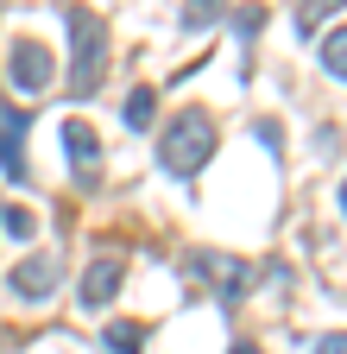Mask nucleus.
Instances as JSON below:
<instances>
[{"label": "nucleus", "mask_w": 347, "mask_h": 354, "mask_svg": "<svg viewBox=\"0 0 347 354\" xmlns=\"http://www.w3.org/2000/svg\"><path fill=\"white\" fill-rule=\"evenodd\" d=\"M26 127H32L26 108L0 102V177H7V184H26V177H32V165H26Z\"/></svg>", "instance_id": "nucleus-4"}, {"label": "nucleus", "mask_w": 347, "mask_h": 354, "mask_svg": "<svg viewBox=\"0 0 347 354\" xmlns=\"http://www.w3.org/2000/svg\"><path fill=\"white\" fill-rule=\"evenodd\" d=\"M0 221H7V234H13V241H32V228H38V221H32L26 209H7Z\"/></svg>", "instance_id": "nucleus-14"}, {"label": "nucleus", "mask_w": 347, "mask_h": 354, "mask_svg": "<svg viewBox=\"0 0 347 354\" xmlns=\"http://www.w3.org/2000/svg\"><path fill=\"white\" fill-rule=\"evenodd\" d=\"M120 279H126V259H120V253H95L89 266H82V310H101V304H114Z\"/></svg>", "instance_id": "nucleus-7"}, {"label": "nucleus", "mask_w": 347, "mask_h": 354, "mask_svg": "<svg viewBox=\"0 0 347 354\" xmlns=\"http://www.w3.org/2000/svg\"><path fill=\"white\" fill-rule=\"evenodd\" d=\"M152 114H158V88H133V95H126V108H120V120L133 127V133H146Z\"/></svg>", "instance_id": "nucleus-9"}, {"label": "nucleus", "mask_w": 347, "mask_h": 354, "mask_svg": "<svg viewBox=\"0 0 347 354\" xmlns=\"http://www.w3.org/2000/svg\"><path fill=\"white\" fill-rule=\"evenodd\" d=\"M63 19H70V95L89 102L101 88V76H108V26L89 7H70Z\"/></svg>", "instance_id": "nucleus-2"}, {"label": "nucleus", "mask_w": 347, "mask_h": 354, "mask_svg": "<svg viewBox=\"0 0 347 354\" xmlns=\"http://www.w3.org/2000/svg\"><path fill=\"white\" fill-rule=\"evenodd\" d=\"M51 70H57V64H51V51H45L38 38H26V32H19V38L7 44V82L19 88L26 102H32V95H45V88H51Z\"/></svg>", "instance_id": "nucleus-3"}, {"label": "nucleus", "mask_w": 347, "mask_h": 354, "mask_svg": "<svg viewBox=\"0 0 347 354\" xmlns=\"http://www.w3.org/2000/svg\"><path fill=\"white\" fill-rule=\"evenodd\" d=\"M215 19H221V0H190L184 7V32H208Z\"/></svg>", "instance_id": "nucleus-12"}, {"label": "nucleus", "mask_w": 347, "mask_h": 354, "mask_svg": "<svg viewBox=\"0 0 347 354\" xmlns=\"http://www.w3.org/2000/svg\"><path fill=\"white\" fill-rule=\"evenodd\" d=\"M57 279H63V259L57 253H26L19 266H13V297H26V304H45L51 291H57Z\"/></svg>", "instance_id": "nucleus-5"}, {"label": "nucleus", "mask_w": 347, "mask_h": 354, "mask_svg": "<svg viewBox=\"0 0 347 354\" xmlns=\"http://www.w3.org/2000/svg\"><path fill=\"white\" fill-rule=\"evenodd\" d=\"M101 342H108V354H139V348H146V329H139V323H108Z\"/></svg>", "instance_id": "nucleus-10"}, {"label": "nucleus", "mask_w": 347, "mask_h": 354, "mask_svg": "<svg viewBox=\"0 0 347 354\" xmlns=\"http://www.w3.org/2000/svg\"><path fill=\"white\" fill-rule=\"evenodd\" d=\"M316 354H347V329H341V335H322V348H316Z\"/></svg>", "instance_id": "nucleus-15"}, {"label": "nucleus", "mask_w": 347, "mask_h": 354, "mask_svg": "<svg viewBox=\"0 0 347 354\" xmlns=\"http://www.w3.org/2000/svg\"><path fill=\"white\" fill-rule=\"evenodd\" d=\"M208 158H215V120L202 108H184L177 120L158 133V171L164 177H196Z\"/></svg>", "instance_id": "nucleus-1"}, {"label": "nucleus", "mask_w": 347, "mask_h": 354, "mask_svg": "<svg viewBox=\"0 0 347 354\" xmlns=\"http://www.w3.org/2000/svg\"><path fill=\"white\" fill-rule=\"evenodd\" d=\"M234 354H259V348H252V342H234Z\"/></svg>", "instance_id": "nucleus-16"}, {"label": "nucleus", "mask_w": 347, "mask_h": 354, "mask_svg": "<svg viewBox=\"0 0 347 354\" xmlns=\"http://www.w3.org/2000/svg\"><path fill=\"white\" fill-rule=\"evenodd\" d=\"M335 7H341V0H297V32H316Z\"/></svg>", "instance_id": "nucleus-13"}, {"label": "nucleus", "mask_w": 347, "mask_h": 354, "mask_svg": "<svg viewBox=\"0 0 347 354\" xmlns=\"http://www.w3.org/2000/svg\"><path fill=\"white\" fill-rule=\"evenodd\" d=\"M322 70L347 82V26H335V32L322 38Z\"/></svg>", "instance_id": "nucleus-11"}, {"label": "nucleus", "mask_w": 347, "mask_h": 354, "mask_svg": "<svg viewBox=\"0 0 347 354\" xmlns=\"http://www.w3.org/2000/svg\"><path fill=\"white\" fill-rule=\"evenodd\" d=\"M341 215H347V184H341Z\"/></svg>", "instance_id": "nucleus-17"}, {"label": "nucleus", "mask_w": 347, "mask_h": 354, "mask_svg": "<svg viewBox=\"0 0 347 354\" xmlns=\"http://www.w3.org/2000/svg\"><path fill=\"white\" fill-rule=\"evenodd\" d=\"M63 152H70V171L82 177V184H95L101 177V133L89 127V120H63Z\"/></svg>", "instance_id": "nucleus-6"}, {"label": "nucleus", "mask_w": 347, "mask_h": 354, "mask_svg": "<svg viewBox=\"0 0 347 354\" xmlns=\"http://www.w3.org/2000/svg\"><path fill=\"white\" fill-rule=\"evenodd\" d=\"M190 266H196L202 279H215V291H221V304H234V297L246 291V266H240V259H215V253H196Z\"/></svg>", "instance_id": "nucleus-8"}]
</instances>
